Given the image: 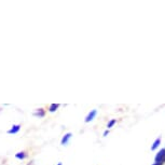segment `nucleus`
<instances>
[{
	"label": "nucleus",
	"instance_id": "9",
	"mask_svg": "<svg viewBox=\"0 0 165 165\" xmlns=\"http://www.w3.org/2000/svg\"><path fill=\"white\" fill-rule=\"evenodd\" d=\"M56 165H63V163H62V162H58V163H57V164H56Z\"/></svg>",
	"mask_w": 165,
	"mask_h": 165
},
{
	"label": "nucleus",
	"instance_id": "3",
	"mask_svg": "<svg viewBox=\"0 0 165 165\" xmlns=\"http://www.w3.org/2000/svg\"><path fill=\"white\" fill-rule=\"evenodd\" d=\"M27 156H28V154H27L26 151H24V150H22V151H18L15 153V158L17 159V160L20 161H24L25 159H27Z\"/></svg>",
	"mask_w": 165,
	"mask_h": 165
},
{
	"label": "nucleus",
	"instance_id": "7",
	"mask_svg": "<svg viewBox=\"0 0 165 165\" xmlns=\"http://www.w3.org/2000/svg\"><path fill=\"white\" fill-rule=\"evenodd\" d=\"M114 122H116V121H114V120H112V121H110V122H109V124H108V127H111V126H112V125H113V124H114Z\"/></svg>",
	"mask_w": 165,
	"mask_h": 165
},
{
	"label": "nucleus",
	"instance_id": "2",
	"mask_svg": "<svg viewBox=\"0 0 165 165\" xmlns=\"http://www.w3.org/2000/svg\"><path fill=\"white\" fill-rule=\"evenodd\" d=\"M21 127H22V125H21V124H13L9 129H8L7 133L9 135H15L21 131Z\"/></svg>",
	"mask_w": 165,
	"mask_h": 165
},
{
	"label": "nucleus",
	"instance_id": "5",
	"mask_svg": "<svg viewBox=\"0 0 165 165\" xmlns=\"http://www.w3.org/2000/svg\"><path fill=\"white\" fill-rule=\"evenodd\" d=\"M96 113H97L96 110H91V112H89V114H87L86 118H85V122H90V121L93 120V119L95 118Z\"/></svg>",
	"mask_w": 165,
	"mask_h": 165
},
{
	"label": "nucleus",
	"instance_id": "6",
	"mask_svg": "<svg viewBox=\"0 0 165 165\" xmlns=\"http://www.w3.org/2000/svg\"><path fill=\"white\" fill-rule=\"evenodd\" d=\"M59 107H60L59 104H50L49 107H48V110H49V112H55L56 110H58Z\"/></svg>",
	"mask_w": 165,
	"mask_h": 165
},
{
	"label": "nucleus",
	"instance_id": "4",
	"mask_svg": "<svg viewBox=\"0 0 165 165\" xmlns=\"http://www.w3.org/2000/svg\"><path fill=\"white\" fill-rule=\"evenodd\" d=\"M33 114H34V117H37V118H43L45 116V110L43 108H38V109H36L33 112Z\"/></svg>",
	"mask_w": 165,
	"mask_h": 165
},
{
	"label": "nucleus",
	"instance_id": "1",
	"mask_svg": "<svg viewBox=\"0 0 165 165\" xmlns=\"http://www.w3.org/2000/svg\"><path fill=\"white\" fill-rule=\"evenodd\" d=\"M71 137H72V134L70 133V132H68V133H65V134L62 136V139H60V145L64 146V147L68 146V144H69Z\"/></svg>",
	"mask_w": 165,
	"mask_h": 165
},
{
	"label": "nucleus",
	"instance_id": "8",
	"mask_svg": "<svg viewBox=\"0 0 165 165\" xmlns=\"http://www.w3.org/2000/svg\"><path fill=\"white\" fill-rule=\"evenodd\" d=\"M27 165H35V162L34 161H30V162H28V164Z\"/></svg>",
	"mask_w": 165,
	"mask_h": 165
}]
</instances>
